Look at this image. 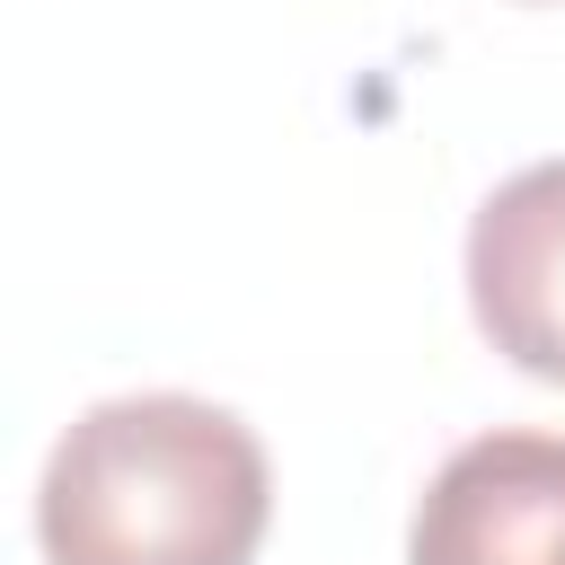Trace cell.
<instances>
[{
  "label": "cell",
  "instance_id": "obj_1",
  "mask_svg": "<svg viewBox=\"0 0 565 565\" xmlns=\"http://www.w3.org/2000/svg\"><path fill=\"white\" fill-rule=\"evenodd\" d=\"M265 512V441L185 388L88 406L35 486L44 565H247Z\"/></svg>",
  "mask_w": 565,
  "mask_h": 565
},
{
  "label": "cell",
  "instance_id": "obj_2",
  "mask_svg": "<svg viewBox=\"0 0 565 565\" xmlns=\"http://www.w3.org/2000/svg\"><path fill=\"white\" fill-rule=\"evenodd\" d=\"M406 565H565V433L459 441L415 503Z\"/></svg>",
  "mask_w": 565,
  "mask_h": 565
},
{
  "label": "cell",
  "instance_id": "obj_3",
  "mask_svg": "<svg viewBox=\"0 0 565 565\" xmlns=\"http://www.w3.org/2000/svg\"><path fill=\"white\" fill-rule=\"evenodd\" d=\"M468 309L512 371L565 388V159H539L477 203Z\"/></svg>",
  "mask_w": 565,
  "mask_h": 565
}]
</instances>
